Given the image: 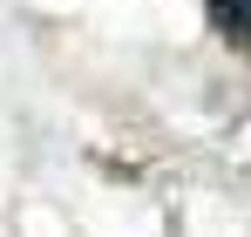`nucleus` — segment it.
I'll use <instances>...</instances> for the list:
<instances>
[{
	"mask_svg": "<svg viewBox=\"0 0 251 237\" xmlns=\"http://www.w3.org/2000/svg\"><path fill=\"white\" fill-rule=\"evenodd\" d=\"M204 7H210V27L238 54H251V0H204Z\"/></svg>",
	"mask_w": 251,
	"mask_h": 237,
	"instance_id": "obj_1",
	"label": "nucleus"
}]
</instances>
